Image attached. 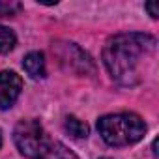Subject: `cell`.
I'll return each instance as SVG.
<instances>
[{
	"label": "cell",
	"mask_w": 159,
	"mask_h": 159,
	"mask_svg": "<svg viewBox=\"0 0 159 159\" xmlns=\"http://www.w3.org/2000/svg\"><path fill=\"white\" fill-rule=\"evenodd\" d=\"M52 51H56L60 62H62L67 69H71V71H75V73H79V75L94 73V64H92L90 56H88L84 51H81L75 43L52 45Z\"/></svg>",
	"instance_id": "obj_4"
},
{
	"label": "cell",
	"mask_w": 159,
	"mask_h": 159,
	"mask_svg": "<svg viewBox=\"0 0 159 159\" xmlns=\"http://www.w3.org/2000/svg\"><path fill=\"white\" fill-rule=\"evenodd\" d=\"M23 90V79L15 71L0 73V111L11 109Z\"/></svg>",
	"instance_id": "obj_5"
},
{
	"label": "cell",
	"mask_w": 159,
	"mask_h": 159,
	"mask_svg": "<svg viewBox=\"0 0 159 159\" xmlns=\"http://www.w3.org/2000/svg\"><path fill=\"white\" fill-rule=\"evenodd\" d=\"M23 67L25 71L32 77V79H43L47 75V67H45V56L39 51H32L25 56L23 60Z\"/></svg>",
	"instance_id": "obj_6"
},
{
	"label": "cell",
	"mask_w": 159,
	"mask_h": 159,
	"mask_svg": "<svg viewBox=\"0 0 159 159\" xmlns=\"http://www.w3.org/2000/svg\"><path fill=\"white\" fill-rule=\"evenodd\" d=\"M101 159H109V157H101Z\"/></svg>",
	"instance_id": "obj_13"
},
{
	"label": "cell",
	"mask_w": 159,
	"mask_h": 159,
	"mask_svg": "<svg viewBox=\"0 0 159 159\" xmlns=\"http://www.w3.org/2000/svg\"><path fill=\"white\" fill-rule=\"evenodd\" d=\"M21 4L19 2H0V15H4V17H11L15 13L21 11Z\"/></svg>",
	"instance_id": "obj_10"
},
{
	"label": "cell",
	"mask_w": 159,
	"mask_h": 159,
	"mask_svg": "<svg viewBox=\"0 0 159 159\" xmlns=\"http://www.w3.org/2000/svg\"><path fill=\"white\" fill-rule=\"evenodd\" d=\"M13 140L17 150L28 159H41L49 144L43 125L36 118L21 120L13 129Z\"/></svg>",
	"instance_id": "obj_3"
},
{
	"label": "cell",
	"mask_w": 159,
	"mask_h": 159,
	"mask_svg": "<svg viewBox=\"0 0 159 159\" xmlns=\"http://www.w3.org/2000/svg\"><path fill=\"white\" fill-rule=\"evenodd\" d=\"M155 38L142 32L118 34L103 47V64L109 75L122 86H133L140 81L142 60L153 54Z\"/></svg>",
	"instance_id": "obj_1"
},
{
	"label": "cell",
	"mask_w": 159,
	"mask_h": 159,
	"mask_svg": "<svg viewBox=\"0 0 159 159\" xmlns=\"http://www.w3.org/2000/svg\"><path fill=\"white\" fill-rule=\"evenodd\" d=\"M41 159H79L67 146H64L62 142L58 140H49L47 144V150L43 153Z\"/></svg>",
	"instance_id": "obj_7"
},
{
	"label": "cell",
	"mask_w": 159,
	"mask_h": 159,
	"mask_svg": "<svg viewBox=\"0 0 159 159\" xmlns=\"http://www.w3.org/2000/svg\"><path fill=\"white\" fill-rule=\"evenodd\" d=\"M64 127L66 131L75 137V139H86L90 135V127L86 122H83L81 118H77V116H67L66 122H64Z\"/></svg>",
	"instance_id": "obj_8"
},
{
	"label": "cell",
	"mask_w": 159,
	"mask_h": 159,
	"mask_svg": "<svg viewBox=\"0 0 159 159\" xmlns=\"http://www.w3.org/2000/svg\"><path fill=\"white\" fill-rule=\"evenodd\" d=\"M0 148H2V131H0Z\"/></svg>",
	"instance_id": "obj_12"
},
{
	"label": "cell",
	"mask_w": 159,
	"mask_h": 159,
	"mask_svg": "<svg viewBox=\"0 0 159 159\" xmlns=\"http://www.w3.org/2000/svg\"><path fill=\"white\" fill-rule=\"evenodd\" d=\"M17 43V36L11 28L0 25V54H8L10 51H13Z\"/></svg>",
	"instance_id": "obj_9"
},
{
	"label": "cell",
	"mask_w": 159,
	"mask_h": 159,
	"mask_svg": "<svg viewBox=\"0 0 159 159\" xmlns=\"http://www.w3.org/2000/svg\"><path fill=\"white\" fill-rule=\"evenodd\" d=\"M144 10H148V13H150L152 19H157V17H159V11H157V4H155V2L144 4Z\"/></svg>",
	"instance_id": "obj_11"
},
{
	"label": "cell",
	"mask_w": 159,
	"mask_h": 159,
	"mask_svg": "<svg viewBox=\"0 0 159 159\" xmlns=\"http://www.w3.org/2000/svg\"><path fill=\"white\" fill-rule=\"evenodd\" d=\"M98 131L109 146H129L139 142L146 133V124L135 112L105 114L98 120Z\"/></svg>",
	"instance_id": "obj_2"
}]
</instances>
